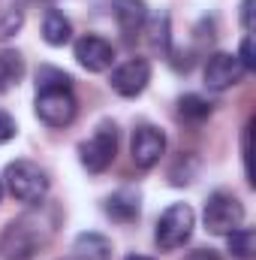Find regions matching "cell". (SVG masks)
Segmentation results:
<instances>
[{
  "label": "cell",
  "instance_id": "1",
  "mask_svg": "<svg viewBox=\"0 0 256 260\" xmlns=\"http://www.w3.org/2000/svg\"><path fill=\"white\" fill-rule=\"evenodd\" d=\"M36 118L49 127H66L75 118V97H72V79L58 67H39L36 73Z\"/></svg>",
  "mask_w": 256,
  "mask_h": 260
},
{
  "label": "cell",
  "instance_id": "2",
  "mask_svg": "<svg viewBox=\"0 0 256 260\" xmlns=\"http://www.w3.org/2000/svg\"><path fill=\"white\" fill-rule=\"evenodd\" d=\"M46 230L36 218L21 215L15 221L6 224L3 236H0V257L3 260H30L42 245H46Z\"/></svg>",
  "mask_w": 256,
  "mask_h": 260
},
{
  "label": "cell",
  "instance_id": "3",
  "mask_svg": "<svg viewBox=\"0 0 256 260\" xmlns=\"http://www.w3.org/2000/svg\"><path fill=\"white\" fill-rule=\"evenodd\" d=\"M3 182L9 188V194L18 203H27V206H36L49 197V176L33 160H12L6 167Z\"/></svg>",
  "mask_w": 256,
  "mask_h": 260
},
{
  "label": "cell",
  "instance_id": "4",
  "mask_svg": "<svg viewBox=\"0 0 256 260\" xmlns=\"http://www.w3.org/2000/svg\"><path fill=\"white\" fill-rule=\"evenodd\" d=\"M193 227H196V215H193L190 206H187V203H172V206L160 215L154 239H157V245H160L163 251H175V248H181V245L193 236Z\"/></svg>",
  "mask_w": 256,
  "mask_h": 260
},
{
  "label": "cell",
  "instance_id": "5",
  "mask_svg": "<svg viewBox=\"0 0 256 260\" xmlns=\"http://www.w3.org/2000/svg\"><path fill=\"white\" fill-rule=\"evenodd\" d=\"M115 154H118V127L109 124V121H103L100 127L94 130L91 139H84L78 145V160H81V167L88 173L109 170L112 160H115Z\"/></svg>",
  "mask_w": 256,
  "mask_h": 260
},
{
  "label": "cell",
  "instance_id": "6",
  "mask_svg": "<svg viewBox=\"0 0 256 260\" xmlns=\"http://www.w3.org/2000/svg\"><path fill=\"white\" fill-rule=\"evenodd\" d=\"M244 221V206L238 203V197L226 194V191H214L205 203V227L214 236H229L232 230H238Z\"/></svg>",
  "mask_w": 256,
  "mask_h": 260
},
{
  "label": "cell",
  "instance_id": "7",
  "mask_svg": "<svg viewBox=\"0 0 256 260\" xmlns=\"http://www.w3.org/2000/svg\"><path fill=\"white\" fill-rule=\"evenodd\" d=\"M130 151H133V164L142 167V170H151L160 164L163 151H166V136L163 130L151 127V124H142L133 133V142H130Z\"/></svg>",
  "mask_w": 256,
  "mask_h": 260
},
{
  "label": "cell",
  "instance_id": "8",
  "mask_svg": "<svg viewBox=\"0 0 256 260\" xmlns=\"http://www.w3.org/2000/svg\"><path fill=\"white\" fill-rule=\"evenodd\" d=\"M244 73H247V70L241 67L238 55L217 52V55H211L208 64H205V85H208L211 91H226V88L238 85V82L244 79Z\"/></svg>",
  "mask_w": 256,
  "mask_h": 260
},
{
  "label": "cell",
  "instance_id": "9",
  "mask_svg": "<svg viewBox=\"0 0 256 260\" xmlns=\"http://www.w3.org/2000/svg\"><path fill=\"white\" fill-rule=\"evenodd\" d=\"M151 82V61L148 58H130L112 73V88L121 97H136Z\"/></svg>",
  "mask_w": 256,
  "mask_h": 260
},
{
  "label": "cell",
  "instance_id": "10",
  "mask_svg": "<svg viewBox=\"0 0 256 260\" xmlns=\"http://www.w3.org/2000/svg\"><path fill=\"white\" fill-rule=\"evenodd\" d=\"M75 61L88 73H103L115 61V49L109 40H103L97 34H84L81 40H75Z\"/></svg>",
  "mask_w": 256,
  "mask_h": 260
},
{
  "label": "cell",
  "instance_id": "11",
  "mask_svg": "<svg viewBox=\"0 0 256 260\" xmlns=\"http://www.w3.org/2000/svg\"><path fill=\"white\" fill-rule=\"evenodd\" d=\"M112 15H115L121 34L133 37V34H139V30L145 27V21H148V6H145V0H115V3H112Z\"/></svg>",
  "mask_w": 256,
  "mask_h": 260
},
{
  "label": "cell",
  "instance_id": "12",
  "mask_svg": "<svg viewBox=\"0 0 256 260\" xmlns=\"http://www.w3.org/2000/svg\"><path fill=\"white\" fill-rule=\"evenodd\" d=\"M75 260H112V242L103 233H78L72 242Z\"/></svg>",
  "mask_w": 256,
  "mask_h": 260
},
{
  "label": "cell",
  "instance_id": "13",
  "mask_svg": "<svg viewBox=\"0 0 256 260\" xmlns=\"http://www.w3.org/2000/svg\"><path fill=\"white\" fill-rule=\"evenodd\" d=\"M106 212H109V218H115V221H121V224H130V221H136L139 218V194L136 191H115V194L106 200Z\"/></svg>",
  "mask_w": 256,
  "mask_h": 260
},
{
  "label": "cell",
  "instance_id": "14",
  "mask_svg": "<svg viewBox=\"0 0 256 260\" xmlns=\"http://www.w3.org/2000/svg\"><path fill=\"white\" fill-rule=\"evenodd\" d=\"M42 40L49 46H66L72 40V24H69V18L64 12H58V9L46 12V18H42Z\"/></svg>",
  "mask_w": 256,
  "mask_h": 260
},
{
  "label": "cell",
  "instance_id": "15",
  "mask_svg": "<svg viewBox=\"0 0 256 260\" xmlns=\"http://www.w3.org/2000/svg\"><path fill=\"white\" fill-rule=\"evenodd\" d=\"M24 76V58L18 52H0V94H6L9 88H15Z\"/></svg>",
  "mask_w": 256,
  "mask_h": 260
},
{
  "label": "cell",
  "instance_id": "16",
  "mask_svg": "<svg viewBox=\"0 0 256 260\" xmlns=\"http://www.w3.org/2000/svg\"><path fill=\"white\" fill-rule=\"evenodd\" d=\"M24 24V9L18 0H0V40H9L21 30Z\"/></svg>",
  "mask_w": 256,
  "mask_h": 260
},
{
  "label": "cell",
  "instance_id": "17",
  "mask_svg": "<svg viewBox=\"0 0 256 260\" xmlns=\"http://www.w3.org/2000/svg\"><path fill=\"white\" fill-rule=\"evenodd\" d=\"M178 115H181L184 121L199 124V121H205V118L211 115V103H208V100H202L199 94H187V97H181V100H178Z\"/></svg>",
  "mask_w": 256,
  "mask_h": 260
},
{
  "label": "cell",
  "instance_id": "18",
  "mask_svg": "<svg viewBox=\"0 0 256 260\" xmlns=\"http://www.w3.org/2000/svg\"><path fill=\"white\" fill-rule=\"evenodd\" d=\"M229 251H232V257H238V260H250L256 251V233L250 227L232 230L229 233Z\"/></svg>",
  "mask_w": 256,
  "mask_h": 260
},
{
  "label": "cell",
  "instance_id": "19",
  "mask_svg": "<svg viewBox=\"0 0 256 260\" xmlns=\"http://www.w3.org/2000/svg\"><path fill=\"white\" fill-rule=\"evenodd\" d=\"M148 43H151V49H157V52H166V49H169V18H166V15L154 18Z\"/></svg>",
  "mask_w": 256,
  "mask_h": 260
},
{
  "label": "cell",
  "instance_id": "20",
  "mask_svg": "<svg viewBox=\"0 0 256 260\" xmlns=\"http://www.w3.org/2000/svg\"><path fill=\"white\" fill-rule=\"evenodd\" d=\"M238 61H241V67L250 73V70H256V58H253V40L250 37H244V43H241V55H238Z\"/></svg>",
  "mask_w": 256,
  "mask_h": 260
},
{
  "label": "cell",
  "instance_id": "21",
  "mask_svg": "<svg viewBox=\"0 0 256 260\" xmlns=\"http://www.w3.org/2000/svg\"><path fill=\"white\" fill-rule=\"evenodd\" d=\"M15 121H12V115H6V112H3V109H0V145H3V142H9V139H12V136H15Z\"/></svg>",
  "mask_w": 256,
  "mask_h": 260
},
{
  "label": "cell",
  "instance_id": "22",
  "mask_svg": "<svg viewBox=\"0 0 256 260\" xmlns=\"http://www.w3.org/2000/svg\"><path fill=\"white\" fill-rule=\"evenodd\" d=\"M241 24H244V30L253 27V0H244L241 3Z\"/></svg>",
  "mask_w": 256,
  "mask_h": 260
},
{
  "label": "cell",
  "instance_id": "23",
  "mask_svg": "<svg viewBox=\"0 0 256 260\" xmlns=\"http://www.w3.org/2000/svg\"><path fill=\"white\" fill-rule=\"evenodd\" d=\"M187 260H220V254L214 248H196V251L187 254Z\"/></svg>",
  "mask_w": 256,
  "mask_h": 260
},
{
  "label": "cell",
  "instance_id": "24",
  "mask_svg": "<svg viewBox=\"0 0 256 260\" xmlns=\"http://www.w3.org/2000/svg\"><path fill=\"white\" fill-rule=\"evenodd\" d=\"M124 260H151V257H145V254H130V257H124Z\"/></svg>",
  "mask_w": 256,
  "mask_h": 260
},
{
  "label": "cell",
  "instance_id": "25",
  "mask_svg": "<svg viewBox=\"0 0 256 260\" xmlns=\"http://www.w3.org/2000/svg\"><path fill=\"white\" fill-rule=\"evenodd\" d=\"M0 200H3V179H0Z\"/></svg>",
  "mask_w": 256,
  "mask_h": 260
},
{
  "label": "cell",
  "instance_id": "26",
  "mask_svg": "<svg viewBox=\"0 0 256 260\" xmlns=\"http://www.w3.org/2000/svg\"><path fill=\"white\" fill-rule=\"evenodd\" d=\"M42 3H49V0H42Z\"/></svg>",
  "mask_w": 256,
  "mask_h": 260
}]
</instances>
